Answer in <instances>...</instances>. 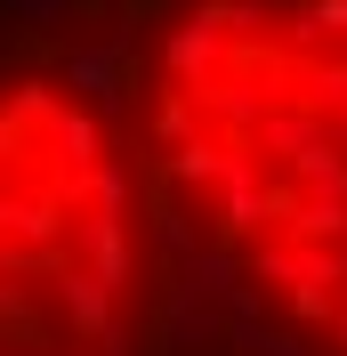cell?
I'll return each mask as SVG.
<instances>
[{
	"label": "cell",
	"instance_id": "obj_1",
	"mask_svg": "<svg viewBox=\"0 0 347 356\" xmlns=\"http://www.w3.org/2000/svg\"><path fill=\"white\" fill-rule=\"evenodd\" d=\"M65 259L97 267L105 284L130 291V275H137V235H130L121 211H89V202H73V211H65Z\"/></svg>",
	"mask_w": 347,
	"mask_h": 356
},
{
	"label": "cell",
	"instance_id": "obj_2",
	"mask_svg": "<svg viewBox=\"0 0 347 356\" xmlns=\"http://www.w3.org/2000/svg\"><path fill=\"white\" fill-rule=\"evenodd\" d=\"M113 300H121V284H105L97 267H81V259H57V284H49V316L65 324L73 340H97L113 324Z\"/></svg>",
	"mask_w": 347,
	"mask_h": 356
},
{
	"label": "cell",
	"instance_id": "obj_3",
	"mask_svg": "<svg viewBox=\"0 0 347 356\" xmlns=\"http://www.w3.org/2000/svg\"><path fill=\"white\" fill-rule=\"evenodd\" d=\"M65 81L81 89L97 113H121V81H130V49L121 41H81L65 57Z\"/></svg>",
	"mask_w": 347,
	"mask_h": 356
},
{
	"label": "cell",
	"instance_id": "obj_4",
	"mask_svg": "<svg viewBox=\"0 0 347 356\" xmlns=\"http://www.w3.org/2000/svg\"><path fill=\"white\" fill-rule=\"evenodd\" d=\"M218 332V316H210V300H202V291H186L178 284V300H162V348H202V340Z\"/></svg>",
	"mask_w": 347,
	"mask_h": 356
},
{
	"label": "cell",
	"instance_id": "obj_5",
	"mask_svg": "<svg viewBox=\"0 0 347 356\" xmlns=\"http://www.w3.org/2000/svg\"><path fill=\"white\" fill-rule=\"evenodd\" d=\"M130 195H137V170L121 154H97L81 170V202H89V211H121V219H130Z\"/></svg>",
	"mask_w": 347,
	"mask_h": 356
},
{
	"label": "cell",
	"instance_id": "obj_6",
	"mask_svg": "<svg viewBox=\"0 0 347 356\" xmlns=\"http://www.w3.org/2000/svg\"><path fill=\"white\" fill-rule=\"evenodd\" d=\"M153 243L170 251V259H186V251H194L202 235H194V227H186V219H178V211H153Z\"/></svg>",
	"mask_w": 347,
	"mask_h": 356
},
{
	"label": "cell",
	"instance_id": "obj_7",
	"mask_svg": "<svg viewBox=\"0 0 347 356\" xmlns=\"http://www.w3.org/2000/svg\"><path fill=\"white\" fill-rule=\"evenodd\" d=\"M242 356H315V348H307V340H291V332H275V340H251V348H242Z\"/></svg>",
	"mask_w": 347,
	"mask_h": 356
},
{
	"label": "cell",
	"instance_id": "obj_8",
	"mask_svg": "<svg viewBox=\"0 0 347 356\" xmlns=\"http://www.w3.org/2000/svg\"><path fill=\"white\" fill-rule=\"evenodd\" d=\"M8 8H17L24 24H57V17H65V8H73V0H8Z\"/></svg>",
	"mask_w": 347,
	"mask_h": 356
},
{
	"label": "cell",
	"instance_id": "obj_9",
	"mask_svg": "<svg viewBox=\"0 0 347 356\" xmlns=\"http://www.w3.org/2000/svg\"><path fill=\"white\" fill-rule=\"evenodd\" d=\"M65 356H97V348H89V340H81V348H65Z\"/></svg>",
	"mask_w": 347,
	"mask_h": 356
}]
</instances>
